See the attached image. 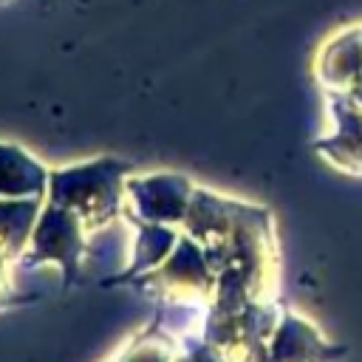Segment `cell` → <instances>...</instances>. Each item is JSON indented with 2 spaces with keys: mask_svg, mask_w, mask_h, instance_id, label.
I'll return each instance as SVG.
<instances>
[{
  "mask_svg": "<svg viewBox=\"0 0 362 362\" xmlns=\"http://www.w3.org/2000/svg\"><path fill=\"white\" fill-rule=\"evenodd\" d=\"M362 71V23L337 31L325 40L317 57V76L331 93H345Z\"/></svg>",
  "mask_w": 362,
  "mask_h": 362,
  "instance_id": "obj_1",
  "label": "cell"
},
{
  "mask_svg": "<svg viewBox=\"0 0 362 362\" xmlns=\"http://www.w3.org/2000/svg\"><path fill=\"white\" fill-rule=\"evenodd\" d=\"M45 184H48V173L37 158H31L25 150L14 144H0V192L3 195H14V192L40 195Z\"/></svg>",
  "mask_w": 362,
  "mask_h": 362,
  "instance_id": "obj_2",
  "label": "cell"
},
{
  "mask_svg": "<svg viewBox=\"0 0 362 362\" xmlns=\"http://www.w3.org/2000/svg\"><path fill=\"white\" fill-rule=\"evenodd\" d=\"M3 3H8V0H0V6H3Z\"/></svg>",
  "mask_w": 362,
  "mask_h": 362,
  "instance_id": "obj_3",
  "label": "cell"
}]
</instances>
